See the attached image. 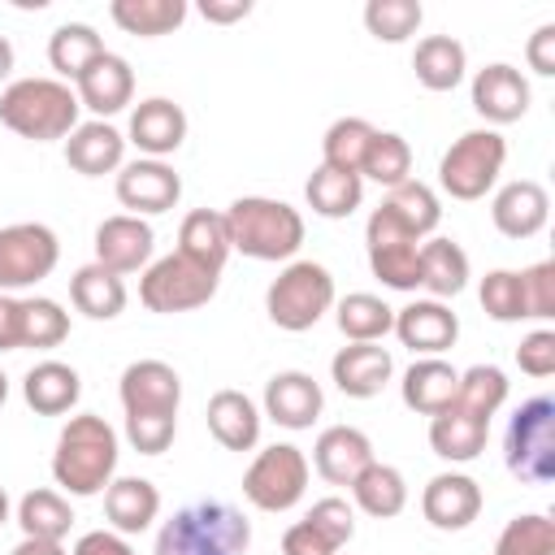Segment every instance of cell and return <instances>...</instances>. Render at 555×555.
I'll return each instance as SVG.
<instances>
[{
	"label": "cell",
	"instance_id": "obj_53",
	"mask_svg": "<svg viewBox=\"0 0 555 555\" xmlns=\"http://www.w3.org/2000/svg\"><path fill=\"white\" fill-rule=\"evenodd\" d=\"M282 555H338L308 520H295L286 533H282Z\"/></svg>",
	"mask_w": 555,
	"mask_h": 555
},
{
	"label": "cell",
	"instance_id": "obj_4",
	"mask_svg": "<svg viewBox=\"0 0 555 555\" xmlns=\"http://www.w3.org/2000/svg\"><path fill=\"white\" fill-rule=\"evenodd\" d=\"M78 95L61 78H17L0 91V121L35 143L65 139L78 126Z\"/></svg>",
	"mask_w": 555,
	"mask_h": 555
},
{
	"label": "cell",
	"instance_id": "obj_16",
	"mask_svg": "<svg viewBox=\"0 0 555 555\" xmlns=\"http://www.w3.org/2000/svg\"><path fill=\"white\" fill-rule=\"evenodd\" d=\"M473 108L494 126H512L529 113V82L516 65L507 61H494L486 69L473 74Z\"/></svg>",
	"mask_w": 555,
	"mask_h": 555
},
{
	"label": "cell",
	"instance_id": "obj_43",
	"mask_svg": "<svg viewBox=\"0 0 555 555\" xmlns=\"http://www.w3.org/2000/svg\"><path fill=\"white\" fill-rule=\"evenodd\" d=\"M360 178H373L386 191L399 186V182H408L412 178V147H408V139L395 134V130H377L373 143H369V152H364Z\"/></svg>",
	"mask_w": 555,
	"mask_h": 555
},
{
	"label": "cell",
	"instance_id": "obj_1",
	"mask_svg": "<svg viewBox=\"0 0 555 555\" xmlns=\"http://www.w3.org/2000/svg\"><path fill=\"white\" fill-rule=\"evenodd\" d=\"M117 455H121L117 451V429L95 412H78L56 434L52 477L65 494L95 499V494L108 490V481L117 473Z\"/></svg>",
	"mask_w": 555,
	"mask_h": 555
},
{
	"label": "cell",
	"instance_id": "obj_14",
	"mask_svg": "<svg viewBox=\"0 0 555 555\" xmlns=\"http://www.w3.org/2000/svg\"><path fill=\"white\" fill-rule=\"evenodd\" d=\"M321 408H325L321 382L304 369H282L264 382V416L282 429H312Z\"/></svg>",
	"mask_w": 555,
	"mask_h": 555
},
{
	"label": "cell",
	"instance_id": "obj_17",
	"mask_svg": "<svg viewBox=\"0 0 555 555\" xmlns=\"http://www.w3.org/2000/svg\"><path fill=\"white\" fill-rule=\"evenodd\" d=\"M395 334L416 356H442L460 338V317L442 299H412L395 312Z\"/></svg>",
	"mask_w": 555,
	"mask_h": 555
},
{
	"label": "cell",
	"instance_id": "obj_41",
	"mask_svg": "<svg viewBox=\"0 0 555 555\" xmlns=\"http://www.w3.org/2000/svg\"><path fill=\"white\" fill-rule=\"evenodd\" d=\"M373 134H377V126H369L364 117H338L321 139V165H330L338 173H360Z\"/></svg>",
	"mask_w": 555,
	"mask_h": 555
},
{
	"label": "cell",
	"instance_id": "obj_51",
	"mask_svg": "<svg viewBox=\"0 0 555 555\" xmlns=\"http://www.w3.org/2000/svg\"><path fill=\"white\" fill-rule=\"evenodd\" d=\"M516 364H520V373H529V377H551V373H555V330H533V334H525L520 347H516Z\"/></svg>",
	"mask_w": 555,
	"mask_h": 555
},
{
	"label": "cell",
	"instance_id": "obj_60",
	"mask_svg": "<svg viewBox=\"0 0 555 555\" xmlns=\"http://www.w3.org/2000/svg\"><path fill=\"white\" fill-rule=\"evenodd\" d=\"M4 399H9V377L0 373V408H4Z\"/></svg>",
	"mask_w": 555,
	"mask_h": 555
},
{
	"label": "cell",
	"instance_id": "obj_20",
	"mask_svg": "<svg viewBox=\"0 0 555 555\" xmlns=\"http://www.w3.org/2000/svg\"><path fill=\"white\" fill-rule=\"evenodd\" d=\"M74 95H78L82 108L95 113V121L121 113L130 104V95H134V69H130V61L117 56V52H104L100 61H91L82 69V78L74 82Z\"/></svg>",
	"mask_w": 555,
	"mask_h": 555
},
{
	"label": "cell",
	"instance_id": "obj_30",
	"mask_svg": "<svg viewBox=\"0 0 555 555\" xmlns=\"http://www.w3.org/2000/svg\"><path fill=\"white\" fill-rule=\"evenodd\" d=\"M412 69H416V82L425 91H455L464 82L468 52L455 35H425L412 52Z\"/></svg>",
	"mask_w": 555,
	"mask_h": 555
},
{
	"label": "cell",
	"instance_id": "obj_32",
	"mask_svg": "<svg viewBox=\"0 0 555 555\" xmlns=\"http://www.w3.org/2000/svg\"><path fill=\"white\" fill-rule=\"evenodd\" d=\"M69 299H74V308L82 312V317H91V321H113V317H121V308H126V282L113 273V269H104V264H82V269H74V278H69Z\"/></svg>",
	"mask_w": 555,
	"mask_h": 555
},
{
	"label": "cell",
	"instance_id": "obj_25",
	"mask_svg": "<svg viewBox=\"0 0 555 555\" xmlns=\"http://www.w3.org/2000/svg\"><path fill=\"white\" fill-rule=\"evenodd\" d=\"M486 438H490V421H481V416H473V412H464L455 403H447L442 412L429 416V447L447 464L477 460L481 447H486Z\"/></svg>",
	"mask_w": 555,
	"mask_h": 555
},
{
	"label": "cell",
	"instance_id": "obj_9",
	"mask_svg": "<svg viewBox=\"0 0 555 555\" xmlns=\"http://www.w3.org/2000/svg\"><path fill=\"white\" fill-rule=\"evenodd\" d=\"M308 490V455L295 442H273L256 451L243 473V499L260 512H291Z\"/></svg>",
	"mask_w": 555,
	"mask_h": 555
},
{
	"label": "cell",
	"instance_id": "obj_13",
	"mask_svg": "<svg viewBox=\"0 0 555 555\" xmlns=\"http://www.w3.org/2000/svg\"><path fill=\"white\" fill-rule=\"evenodd\" d=\"M152 247H156V234H152V225L143 217L117 212V217H104L95 225V264L113 269L117 278L134 273V269H147L152 264Z\"/></svg>",
	"mask_w": 555,
	"mask_h": 555
},
{
	"label": "cell",
	"instance_id": "obj_42",
	"mask_svg": "<svg viewBox=\"0 0 555 555\" xmlns=\"http://www.w3.org/2000/svg\"><path fill=\"white\" fill-rule=\"evenodd\" d=\"M451 403L464 408V412H473V416H481V421H490L507 403V373L499 364H473V369H464L460 382H455V399Z\"/></svg>",
	"mask_w": 555,
	"mask_h": 555
},
{
	"label": "cell",
	"instance_id": "obj_31",
	"mask_svg": "<svg viewBox=\"0 0 555 555\" xmlns=\"http://www.w3.org/2000/svg\"><path fill=\"white\" fill-rule=\"evenodd\" d=\"M178 251L212 273H221L225 256H230V230H225V212L212 208H195L182 217L178 225Z\"/></svg>",
	"mask_w": 555,
	"mask_h": 555
},
{
	"label": "cell",
	"instance_id": "obj_18",
	"mask_svg": "<svg viewBox=\"0 0 555 555\" xmlns=\"http://www.w3.org/2000/svg\"><path fill=\"white\" fill-rule=\"evenodd\" d=\"M117 395H121V408L126 412H173L178 416L182 377L165 360H134V364L121 369Z\"/></svg>",
	"mask_w": 555,
	"mask_h": 555
},
{
	"label": "cell",
	"instance_id": "obj_10",
	"mask_svg": "<svg viewBox=\"0 0 555 555\" xmlns=\"http://www.w3.org/2000/svg\"><path fill=\"white\" fill-rule=\"evenodd\" d=\"M61 260L56 230L43 221H13L0 225V295L26 291L43 282Z\"/></svg>",
	"mask_w": 555,
	"mask_h": 555
},
{
	"label": "cell",
	"instance_id": "obj_35",
	"mask_svg": "<svg viewBox=\"0 0 555 555\" xmlns=\"http://www.w3.org/2000/svg\"><path fill=\"white\" fill-rule=\"evenodd\" d=\"M104 52H108L104 39H100L95 26H87V22H61V26L52 30V39H48V65L61 74V82H65V78L78 82L82 69H87L91 61H100Z\"/></svg>",
	"mask_w": 555,
	"mask_h": 555
},
{
	"label": "cell",
	"instance_id": "obj_15",
	"mask_svg": "<svg viewBox=\"0 0 555 555\" xmlns=\"http://www.w3.org/2000/svg\"><path fill=\"white\" fill-rule=\"evenodd\" d=\"M421 512L434 529L460 533L481 516V486L468 473H438L421 490Z\"/></svg>",
	"mask_w": 555,
	"mask_h": 555
},
{
	"label": "cell",
	"instance_id": "obj_6",
	"mask_svg": "<svg viewBox=\"0 0 555 555\" xmlns=\"http://www.w3.org/2000/svg\"><path fill=\"white\" fill-rule=\"evenodd\" d=\"M503 464L525 486L555 481V399L538 395L516 408L503 434Z\"/></svg>",
	"mask_w": 555,
	"mask_h": 555
},
{
	"label": "cell",
	"instance_id": "obj_29",
	"mask_svg": "<svg viewBox=\"0 0 555 555\" xmlns=\"http://www.w3.org/2000/svg\"><path fill=\"white\" fill-rule=\"evenodd\" d=\"M455 382H460V369H455V364H447L442 356H421V360H412V369L403 373L399 395H403V403H408L412 412L434 416V412H442V408L455 399Z\"/></svg>",
	"mask_w": 555,
	"mask_h": 555
},
{
	"label": "cell",
	"instance_id": "obj_22",
	"mask_svg": "<svg viewBox=\"0 0 555 555\" xmlns=\"http://www.w3.org/2000/svg\"><path fill=\"white\" fill-rule=\"evenodd\" d=\"M390 373H395V360L377 343H347L330 360V377H334V386L347 399H373V395H382L386 382H390Z\"/></svg>",
	"mask_w": 555,
	"mask_h": 555
},
{
	"label": "cell",
	"instance_id": "obj_46",
	"mask_svg": "<svg viewBox=\"0 0 555 555\" xmlns=\"http://www.w3.org/2000/svg\"><path fill=\"white\" fill-rule=\"evenodd\" d=\"M481 308H486V317H494L499 325L529 321L520 269H490V273L481 278Z\"/></svg>",
	"mask_w": 555,
	"mask_h": 555
},
{
	"label": "cell",
	"instance_id": "obj_2",
	"mask_svg": "<svg viewBox=\"0 0 555 555\" xmlns=\"http://www.w3.org/2000/svg\"><path fill=\"white\" fill-rule=\"evenodd\" d=\"M247 546L251 525L234 503L195 499L160 525L152 555H247Z\"/></svg>",
	"mask_w": 555,
	"mask_h": 555
},
{
	"label": "cell",
	"instance_id": "obj_7",
	"mask_svg": "<svg viewBox=\"0 0 555 555\" xmlns=\"http://www.w3.org/2000/svg\"><path fill=\"white\" fill-rule=\"evenodd\" d=\"M503 160H507V139L499 130L490 126L464 130L438 160V186L451 199H481L499 182Z\"/></svg>",
	"mask_w": 555,
	"mask_h": 555
},
{
	"label": "cell",
	"instance_id": "obj_23",
	"mask_svg": "<svg viewBox=\"0 0 555 555\" xmlns=\"http://www.w3.org/2000/svg\"><path fill=\"white\" fill-rule=\"evenodd\" d=\"M186 139V113L182 104L165 100V95H152V100H139V108L130 113V143L152 156V160H165L169 152H178Z\"/></svg>",
	"mask_w": 555,
	"mask_h": 555
},
{
	"label": "cell",
	"instance_id": "obj_58",
	"mask_svg": "<svg viewBox=\"0 0 555 555\" xmlns=\"http://www.w3.org/2000/svg\"><path fill=\"white\" fill-rule=\"evenodd\" d=\"M9 69H13V43L0 35V82L9 78Z\"/></svg>",
	"mask_w": 555,
	"mask_h": 555
},
{
	"label": "cell",
	"instance_id": "obj_49",
	"mask_svg": "<svg viewBox=\"0 0 555 555\" xmlns=\"http://www.w3.org/2000/svg\"><path fill=\"white\" fill-rule=\"evenodd\" d=\"M334 551H343L351 538H356V507L347 503V499H338V494H330V499H317L312 503V512L304 516Z\"/></svg>",
	"mask_w": 555,
	"mask_h": 555
},
{
	"label": "cell",
	"instance_id": "obj_45",
	"mask_svg": "<svg viewBox=\"0 0 555 555\" xmlns=\"http://www.w3.org/2000/svg\"><path fill=\"white\" fill-rule=\"evenodd\" d=\"M494 555H555V520L546 512H525L503 525Z\"/></svg>",
	"mask_w": 555,
	"mask_h": 555
},
{
	"label": "cell",
	"instance_id": "obj_26",
	"mask_svg": "<svg viewBox=\"0 0 555 555\" xmlns=\"http://www.w3.org/2000/svg\"><path fill=\"white\" fill-rule=\"evenodd\" d=\"M82 395V377L74 364L65 360H39L26 369L22 377V399L39 412V416H65Z\"/></svg>",
	"mask_w": 555,
	"mask_h": 555
},
{
	"label": "cell",
	"instance_id": "obj_54",
	"mask_svg": "<svg viewBox=\"0 0 555 555\" xmlns=\"http://www.w3.org/2000/svg\"><path fill=\"white\" fill-rule=\"evenodd\" d=\"M74 555H134V546L113 529H91L74 542Z\"/></svg>",
	"mask_w": 555,
	"mask_h": 555
},
{
	"label": "cell",
	"instance_id": "obj_50",
	"mask_svg": "<svg viewBox=\"0 0 555 555\" xmlns=\"http://www.w3.org/2000/svg\"><path fill=\"white\" fill-rule=\"evenodd\" d=\"M520 282H525L529 321H546V317H555V260H538V264L520 269Z\"/></svg>",
	"mask_w": 555,
	"mask_h": 555
},
{
	"label": "cell",
	"instance_id": "obj_48",
	"mask_svg": "<svg viewBox=\"0 0 555 555\" xmlns=\"http://www.w3.org/2000/svg\"><path fill=\"white\" fill-rule=\"evenodd\" d=\"M178 434V416L173 412H126V442L139 455H160L169 451Z\"/></svg>",
	"mask_w": 555,
	"mask_h": 555
},
{
	"label": "cell",
	"instance_id": "obj_40",
	"mask_svg": "<svg viewBox=\"0 0 555 555\" xmlns=\"http://www.w3.org/2000/svg\"><path fill=\"white\" fill-rule=\"evenodd\" d=\"M17 525H22V538H43V542H61L74 525V512H69V499L56 494V490H30L22 494L17 503Z\"/></svg>",
	"mask_w": 555,
	"mask_h": 555
},
{
	"label": "cell",
	"instance_id": "obj_19",
	"mask_svg": "<svg viewBox=\"0 0 555 555\" xmlns=\"http://www.w3.org/2000/svg\"><path fill=\"white\" fill-rule=\"evenodd\" d=\"M369 464H373V442L356 425H330L312 442V468L330 486H351Z\"/></svg>",
	"mask_w": 555,
	"mask_h": 555
},
{
	"label": "cell",
	"instance_id": "obj_33",
	"mask_svg": "<svg viewBox=\"0 0 555 555\" xmlns=\"http://www.w3.org/2000/svg\"><path fill=\"white\" fill-rule=\"evenodd\" d=\"M351 499H356V507H360L364 516L390 520V516H399V512L408 507V481H403V473H399L395 464L373 460V464L351 481Z\"/></svg>",
	"mask_w": 555,
	"mask_h": 555
},
{
	"label": "cell",
	"instance_id": "obj_55",
	"mask_svg": "<svg viewBox=\"0 0 555 555\" xmlns=\"http://www.w3.org/2000/svg\"><path fill=\"white\" fill-rule=\"evenodd\" d=\"M17 334H22V299L0 295V351H22Z\"/></svg>",
	"mask_w": 555,
	"mask_h": 555
},
{
	"label": "cell",
	"instance_id": "obj_28",
	"mask_svg": "<svg viewBox=\"0 0 555 555\" xmlns=\"http://www.w3.org/2000/svg\"><path fill=\"white\" fill-rule=\"evenodd\" d=\"M104 516L113 533H143L160 516V490L147 477H113L104 490Z\"/></svg>",
	"mask_w": 555,
	"mask_h": 555
},
{
	"label": "cell",
	"instance_id": "obj_34",
	"mask_svg": "<svg viewBox=\"0 0 555 555\" xmlns=\"http://www.w3.org/2000/svg\"><path fill=\"white\" fill-rule=\"evenodd\" d=\"M421 286L429 299H451L468 286V251L455 238H429L421 243Z\"/></svg>",
	"mask_w": 555,
	"mask_h": 555
},
{
	"label": "cell",
	"instance_id": "obj_3",
	"mask_svg": "<svg viewBox=\"0 0 555 555\" xmlns=\"http://www.w3.org/2000/svg\"><path fill=\"white\" fill-rule=\"evenodd\" d=\"M230 251H243L251 260H291L304 243V217L286 199L269 195H243L225 208Z\"/></svg>",
	"mask_w": 555,
	"mask_h": 555
},
{
	"label": "cell",
	"instance_id": "obj_12",
	"mask_svg": "<svg viewBox=\"0 0 555 555\" xmlns=\"http://www.w3.org/2000/svg\"><path fill=\"white\" fill-rule=\"evenodd\" d=\"M182 199V178L165 160H130L117 169V204L130 208V217H156L169 212Z\"/></svg>",
	"mask_w": 555,
	"mask_h": 555
},
{
	"label": "cell",
	"instance_id": "obj_59",
	"mask_svg": "<svg viewBox=\"0 0 555 555\" xmlns=\"http://www.w3.org/2000/svg\"><path fill=\"white\" fill-rule=\"evenodd\" d=\"M9 520V494H4V486H0V525Z\"/></svg>",
	"mask_w": 555,
	"mask_h": 555
},
{
	"label": "cell",
	"instance_id": "obj_5",
	"mask_svg": "<svg viewBox=\"0 0 555 555\" xmlns=\"http://www.w3.org/2000/svg\"><path fill=\"white\" fill-rule=\"evenodd\" d=\"M334 308V278L317 260H291L264 291V312L278 330L304 334Z\"/></svg>",
	"mask_w": 555,
	"mask_h": 555
},
{
	"label": "cell",
	"instance_id": "obj_47",
	"mask_svg": "<svg viewBox=\"0 0 555 555\" xmlns=\"http://www.w3.org/2000/svg\"><path fill=\"white\" fill-rule=\"evenodd\" d=\"M421 17L425 9L416 0H369L364 4V26L382 43H403L408 35L421 30Z\"/></svg>",
	"mask_w": 555,
	"mask_h": 555
},
{
	"label": "cell",
	"instance_id": "obj_39",
	"mask_svg": "<svg viewBox=\"0 0 555 555\" xmlns=\"http://www.w3.org/2000/svg\"><path fill=\"white\" fill-rule=\"evenodd\" d=\"M382 208H386V212H390L408 234H416V238L434 234V230H438V221H442V204H438L434 186H425V182H416V178H408V182L390 186V191H386V199H382Z\"/></svg>",
	"mask_w": 555,
	"mask_h": 555
},
{
	"label": "cell",
	"instance_id": "obj_21",
	"mask_svg": "<svg viewBox=\"0 0 555 555\" xmlns=\"http://www.w3.org/2000/svg\"><path fill=\"white\" fill-rule=\"evenodd\" d=\"M546 217H551V199H546V186L533 178H516L499 186L490 199V221L507 238H533L546 225Z\"/></svg>",
	"mask_w": 555,
	"mask_h": 555
},
{
	"label": "cell",
	"instance_id": "obj_44",
	"mask_svg": "<svg viewBox=\"0 0 555 555\" xmlns=\"http://www.w3.org/2000/svg\"><path fill=\"white\" fill-rule=\"evenodd\" d=\"M65 338H69V312L56 299H43V295L22 299V334H17L22 347L43 351V347H61Z\"/></svg>",
	"mask_w": 555,
	"mask_h": 555
},
{
	"label": "cell",
	"instance_id": "obj_56",
	"mask_svg": "<svg viewBox=\"0 0 555 555\" xmlns=\"http://www.w3.org/2000/svg\"><path fill=\"white\" fill-rule=\"evenodd\" d=\"M247 13H251V0H199V17L204 22H217V26L238 22Z\"/></svg>",
	"mask_w": 555,
	"mask_h": 555
},
{
	"label": "cell",
	"instance_id": "obj_36",
	"mask_svg": "<svg viewBox=\"0 0 555 555\" xmlns=\"http://www.w3.org/2000/svg\"><path fill=\"white\" fill-rule=\"evenodd\" d=\"M304 199H308V208L317 217H330V221L351 217L360 208V199H364V178L360 173H338L330 165H317L312 178L304 182Z\"/></svg>",
	"mask_w": 555,
	"mask_h": 555
},
{
	"label": "cell",
	"instance_id": "obj_8",
	"mask_svg": "<svg viewBox=\"0 0 555 555\" xmlns=\"http://www.w3.org/2000/svg\"><path fill=\"white\" fill-rule=\"evenodd\" d=\"M221 286V273L186 260L182 251H169L160 260H152L139 278V299L147 312H160V317H173V312H191V308H204Z\"/></svg>",
	"mask_w": 555,
	"mask_h": 555
},
{
	"label": "cell",
	"instance_id": "obj_38",
	"mask_svg": "<svg viewBox=\"0 0 555 555\" xmlns=\"http://www.w3.org/2000/svg\"><path fill=\"white\" fill-rule=\"evenodd\" d=\"M108 17L126 35L156 39V35H169V30H178L186 22V0H113Z\"/></svg>",
	"mask_w": 555,
	"mask_h": 555
},
{
	"label": "cell",
	"instance_id": "obj_24",
	"mask_svg": "<svg viewBox=\"0 0 555 555\" xmlns=\"http://www.w3.org/2000/svg\"><path fill=\"white\" fill-rule=\"evenodd\" d=\"M65 160H69V169L82 173V178L117 173L121 160H126V139H121V130H113L108 121H78V126L65 134Z\"/></svg>",
	"mask_w": 555,
	"mask_h": 555
},
{
	"label": "cell",
	"instance_id": "obj_57",
	"mask_svg": "<svg viewBox=\"0 0 555 555\" xmlns=\"http://www.w3.org/2000/svg\"><path fill=\"white\" fill-rule=\"evenodd\" d=\"M9 555H65L61 542H43V538H22Z\"/></svg>",
	"mask_w": 555,
	"mask_h": 555
},
{
	"label": "cell",
	"instance_id": "obj_11",
	"mask_svg": "<svg viewBox=\"0 0 555 555\" xmlns=\"http://www.w3.org/2000/svg\"><path fill=\"white\" fill-rule=\"evenodd\" d=\"M364 247H369V269L382 286H390V291L421 286V238L408 234L382 204L364 221Z\"/></svg>",
	"mask_w": 555,
	"mask_h": 555
},
{
	"label": "cell",
	"instance_id": "obj_37",
	"mask_svg": "<svg viewBox=\"0 0 555 555\" xmlns=\"http://www.w3.org/2000/svg\"><path fill=\"white\" fill-rule=\"evenodd\" d=\"M334 321H338V330H343L347 343H382L395 330V308L382 295L351 291V295L338 299Z\"/></svg>",
	"mask_w": 555,
	"mask_h": 555
},
{
	"label": "cell",
	"instance_id": "obj_27",
	"mask_svg": "<svg viewBox=\"0 0 555 555\" xmlns=\"http://www.w3.org/2000/svg\"><path fill=\"white\" fill-rule=\"evenodd\" d=\"M208 434L225 447V451H251L260 442V408L243 395V390H217L208 399Z\"/></svg>",
	"mask_w": 555,
	"mask_h": 555
},
{
	"label": "cell",
	"instance_id": "obj_52",
	"mask_svg": "<svg viewBox=\"0 0 555 555\" xmlns=\"http://www.w3.org/2000/svg\"><path fill=\"white\" fill-rule=\"evenodd\" d=\"M525 61H529V69L542 74V78L555 74V22H542V26L529 35V43H525Z\"/></svg>",
	"mask_w": 555,
	"mask_h": 555
}]
</instances>
